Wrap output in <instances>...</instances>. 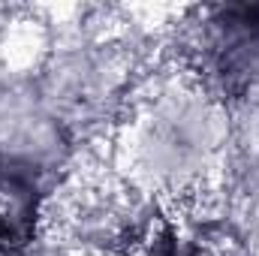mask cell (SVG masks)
Wrapping results in <instances>:
<instances>
[{
	"instance_id": "obj_1",
	"label": "cell",
	"mask_w": 259,
	"mask_h": 256,
	"mask_svg": "<svg viewBox=\"0 0 259 256\" xmlns=\"http://www.w3.org/2000/svg\"><path fill=\"white\" fill-rule=\"evenodd\" d=\"M36 184L12 160H0V256L18 253L33 235Z\"/></svg>"
}]
</instances>
